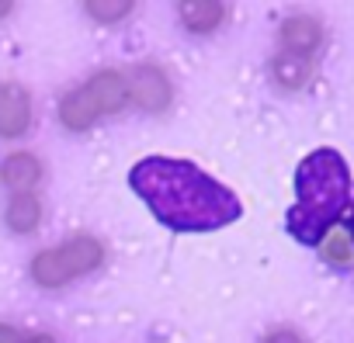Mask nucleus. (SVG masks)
<instances>
[{
    "mask_svg": "<svg viewBox=\"0 0 354 343\" xmlns=\"http://www.w3.org/2000/svg\"><path fill=\"white\" fill-rule=\"evenodd\" d=\"M129 188L170 233H216L243 215V202L192 159L142 156L129 170Z\"/></svg>",
    "mask_w": 354,
    "mask_h": 343,
    "instance_id": "obj_1",
    "label": "nucleus"
},
{
    "mask_svg": "<svg viewBox=\"0 0 354 343\" xmlns=\"http://www.w3.org/2000/svg\"><path fill=\"white\" fill-rule=\"evenodd\" d=\"M347 202H351L347 159L330 146L313 149L295 166V205L285 215V229L302 246H319L326 233L340 222Z\"/></svg>",
    "mask_w": 354,
    "mask_h": 343,
    "instance_id": "obj_2",
    "label": "nucleus"
},
{
    "mask_svg": "<svg viewBox=\"0 0 354 343\" xmlns=\"http://www.w3.org/2000/svg\"><path fill=\"white\" fill-rule=\"evenodd\" d=\"M129 101V80L118 70H101L94 73L87 84H80L77 90H70L59 104V118L66 128L80 132L87 125H94L101 115H111L118 108H125Z\"/></svg>",
    "mask_w": 354,
    "mask_h": 343,
    "instance_id": "obj_3",
    "label": "nucleus"
},
{
    "mask_svg": "<svg viewBox=\"0 0 354 343\" xmlns=\"http://www.w3.org/2000/svg\"><path fill=\"white\" fill-rule=\"evenodd\" d=\"M101 260H104V246L94 236H73L53 250H42L32 260V277L42 288H59L80 274H91Z\"/></svg>",
    "mask_w": 354,
    "mask_h": 343,
    "instance_id": "obj_4",
    "label": "nucleus"
},
{
    "mask_svg": "<svg viewBox=\"0 0 354 343\" xmlns=\"http://www.w3.org/2000/svg\"><path fill=\"white\" fill-rule=\"evenodd\" d=\"M32 125V97L18 84H0V135L18 139Z\"/></svg>",
    "mask_w": 354,
    "mask_h": 343,
    "instance_id": "obj_5",
    "label": "nucleus"
},
{
    "mask_svg": "<svg viewBox=\"0 0 354 343\" xmlns=\"http://www.w3.org/2000/svg\"><path fill=\"white\" fill-rule=\"evenodd\" d=\"M39 174H42V166L28 153H15L11 159H4V166H0V181L15 191H21V195H28V188L39 181Z\"/></svg>",
    "mask_w": 354,
    "mask_h": 343,
    "instance_id": "obj_6",
    "label": "nucleus"
},
{
    "mask_svg": "<svg viewBox=\"0 0 354 343\" xmlns=\"http://www.w3.org/2000/svg\"><path fill=\"white\" fill-rule=\"evenodd\" d=\"M281 46H285V52L313 56V49L319 46V25L313 18H292L281 28Z\"/></svg>",
    "mask_w": 354,
    "mask_h": 343,
    "instance_id": "obj_7",
    "label": "nucleus"
},
{
    "mask_svg": "<svg viewBox=\"0 0 354 343\" xmlns=\"http://www.w3.org/2000/svg\"><path fill=\"white\" fill-rule=\"evenodd\" d=\"M136 97H139L149 111H160V108L170 101L167 77H163L156 66H139V70H136Z\"/></svg>",
    "mask_w": 354,
    "mask_h": 343,
    "instance_id": "obj_8",
    "label": "nucleus"
},
{
    "mask_svg": "<svg viewBox=\"0 0 354 343\" xmlns=\"http://www.w3.org/2000/svg\"><path fill=\"white\" fill-rule=\"evenodd\" d=\"M309 70H313L309 56H299V52H281V56L274 59V80H278L281 87H288V90L302 87V84L309 80Z\"/></svg>",
    "mask_w": 354,
    "mask_h": 343,
    "instance_id": "obj_9",
    "label": "nucleus"
},
{
    "mask_svg": "<svg viewBox=\"0 0 354 343\" xmlns=\"http://www.w3.org/2000/svg\"><path fill=\"white\" fill-rule=\"evenodd\" d=\"M181 18H185V25L192 28V32H212V28H219V21L226 18V11H223V4H185L181 8Z\"/></svg>",
    "mask_w": 354,
    "mask_h": 343,
    "instance_id": "obj_10",
    "label": "nucleus"
},
{
    "mask_svg": "<svg viewBox=\"0 0 354 343\" xmlns=\"http://www.w3.org/2000/svg\"><path fill=\"white\" fill-rule=\"evenodd\" d=\"M8 222H11L15 229H21V233L35 229V222H39V202H35L32 195H18V198L11 202Z\"/></svg>",
    "mask_w": 354,
    "mask_h": 343,
    "instance_id": "obj_11",
    "label": "nucleus"
},
{
    "mask_svg": "<svg viewBox=\"0 0 354 343\" xmlns=\"http://www.w3.org/2000/svg\"><path fill=\"white\" fill-rule=\"evenodd\" d=\"M0 343H28V336L18 333L15 326H0Z\"/></svg>",
    "mask_w": 354,
    "mask_h": 343,
    "instance_id": "obj_12",
    "label": "nucleus"
},
{
    "mask_svg": "<svg viewBox=\"0 0 354 343\" xmlns=\"http://www.w3.org/2000/svg\"><path fill=\"white\" fill-rule=\"evenodd\" d=\"M268 343H299V340H295L292 333H278V336H271Z\"/></svg>",
    "mask_w": 354,
    "mask_h": 343,
    "instance_id": "obj_13",
    "label": "nucleus"
},
{
    "mask_svg": "<svg viewBox=\"0 0 354 343\" xmlns=\"http://www.w3.org/2000/svg\"><path fill=\"white\" fill-rule=\"evenodd\" d=\"M351 239H354V208H351Z\"/></svg>",
    "mask_w": 354,
    "mask_h": 343,
    "instance_id": "obj_14",
    "label": "nucleus"
}]
</instances>
